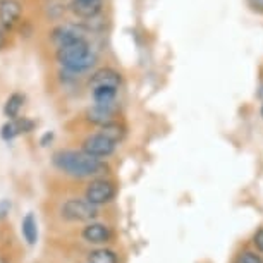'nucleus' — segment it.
Instances as JSON below:
<instances>
[{"mask_svg": "<svg viewBox=\"0 0 263 263\" xmlns=\"http://www.w3.org/2000/svg\"><path fill=\"white\" fill-rule=\"evenodd\" d=\"M261 116H263V105H261Z\"/></svg>", "mask_w": 263, "mask_h": 263, "instance_id": "obj_22", "label": "nucleus"}, {"mask_svg": "<svg viewBox=\"0 0 263 263\" xmlns=\"http://www.w3.org/2000/svg\"><path fill=\"white\" fill-rule=\"evenodd\" d=\"M21 4L17 0H2L0 2V24L4 28H12L21 17Z\"/></svg>", "mask_w": 263, "mask_h": 263, "instance_id": "obj_11", "label": "nucleus"}, {"mask_svg": "<svg viewBox=\"0 0 263 263\" xmlns=\"http://www.w3.org/2000/svg\"><path fill=\"white\" fill-rule=\"evenodd\" d=\"M86 119L98 126H105L116 121V105H102V103H95L86 110Z\"/></svg>", "mask_w": 263, "mask_h": 263, "instance_id": "obj_10", "label": "nucleus"}, {"mask_svg": "<svg viewBox=\"0 0 263 263\" xmlns=\"http://www.w3.org/2000/svg\"><path fill=\"white\" fill-rule=\"evenodd\" d=\"M52 140H53V133H45L42 140H40V143H42V146H47Z\"/></svg>", "mask_w": 263, "mask_h": 263, "instance_id": "obj_20", "label": "nucleus"}, {"mask_svg": "<svg viewBox=\"0 0 263 263\" xmlns=\"http://www.w3.org/2000/svg\"><path fill=\"white\" fill-rule=\"evenodd\" d=\"M102 135H105L107 138H110L112 141L119 143L126 135V131H124V126H121L119 122H110V124H105V126H102Z\"/></svg>", "mask_w": 263, "mask_h": 263, "instance_id": "obj_15", "label": "nucleus"}, {"mask_svg": "<svg viewBox=\"0 0 263 263\" xmlns=\"http://www.w3.org/2000/svg\"><path fill=\"white\" fill-rule=\"evenodd\" d=\"M11 208H12L11 200H0V220H4V218L9 215Z\"/></svg>", "mask_w": 263, "mask_h": 263, "instance_id": "obj_18", "label": "nucleus"}, {"mask_svg": "<svg viewBox=\"0 0 263 263\" xmlns=\"http://www.w3.org/2000/svg\"><path fill=\"white\" fill-rule=\"evenodd\" d=\"M53 163L62 172L72 177H90L107 171V165L86 152H59L53 155Z\"/></svg>", "mask_w": 263, "mask_h": 263, "instance_id": "obj_1", "label": "nucleus"}, {"mask_svg": "<svg viewBox=\"0 0 263 263\" xmlns=\"http://www.w3.org/2000/svg\"><path fill=\"white\" fill-rule=\"evenodd\" d=\"M57 61L69 72H83L93 67V64L97 62V55L84 40H79V42L59 47Z\"/></svg>", "mask_w": 263, "mask_h": 263, "instance_id": "obj_2", "label": "nucleus"}, {"mask_svg": "<svg viewBox=\"0 0 263 263\" xmlns=\"http://www.w3.org/2000/svg\"><path fill=\"white\" fill-rule=\"evenodd\" d=\"M236 263H263V261H261L260 256L255 255V253L246 251V253H241V255L237 256Z\"/></svg>", "mask_w": 263, "mask_h": 263, "instance_id": "obj_17", "label": "nucleus"}, {"mask_svg": "<svg viewBox=\"0 0 263 263\" xmlns=\"http://www.w3.org/2000/svg\"><path fill=\"white\" fill-rule=\"evenodd\" d=\"M69 7L74 16L81 19H93L102 12L103 2L102 0H72Z\"/></svg>", "mask_w": 263, "mask_h": 263, "instance_id": "obj_9", "label": "nucleus"}, {"mask_svg": "<svg viewBox=\"0 0 263 263\" xmlns=\"http://www.w3.org/2000/svg\"><path fill=\"white\" fill-rule=\"evenodd\" d=\"M4 45H6V34H4V29L0 28V50H2Z\"/></svg>", "mask_w": 263, "mask_h": 263, "instance_id": "obj_21", "label": "nucleus"}, {"mask_svg": "<svg viewBox=\"0 0 263 263\" xmlns=\"http://www.w3.org/2000/svg\"><path fill=\"white\" fill-rule=\"evenodd\" d=\"M83 237L88 242H93V245H102V242L108 241L110 231H108V227H105L103 224H90V226L84 227Z\"/></svg>", "mask_w": 263, "mask_h": 263, "instance_id": "obj_12", "label": "nucleus"}, {"mask_svg": "<svg viewBox=\"0 0 263 263\" xmlns=\"http://www.w3.org/2000/svg\"><path fill=\"white\" fill-rule=\"evenodd\" d=\"M24 95H21V93H12L11 97L7 98L6 105H4V114H6V117L9 119H16L19 116V110L23 108L24 105Z\"/></svg>", "mask_w": 263, "mask_h": 263, "instance_id": "obj_14", "label": "nucleus"}, {"mask_svg": "<svg viewBox=\"0 0 263 263\" xmlns=\"http://www.w3.org/2000/svg\"><path fill=\"white\" fill-rule=\"evenodd\" d=\"M116 141H112L110 138H107L105 135L98 133V135H91L88 136L86 140L83 141V152L90 153L93 157H108L112 155L114 150H116Z\"/></svg>", "mask_w": 263, "mask_h": 263, "instance_id": "obj_4", "label": "nucleus"}, {"mask_svg": "<svg viewBox=\"0 0 263 263\" xmlns=\"http://www.w3.org/2000/svg\"><path fill=\"white\" fill-rule=\"evenodd\" d=\"M21 231H23L24 239L28 241V245H36V241H38V222H36L34 213L29 212L28 215L23 218Z\"/></svg>", "mask_w": 263, "mask_h": 263, "instance_id": "obj_13", "label": "nucleus"}, {"mask_svg": "<svg viewBox=\"0 0 263 263\" xmlns=\"http://www.w3.org/2000/svg\"><path fill=\"white\" fill-rule=\"evenodd\" d=\"M90 263H117V256L110 250H97L90 253Z\"/></svg>", "mask_w": 263, "mask_h": 263, "instance_id": "obj_16", "label": "nucleus"}, {"mask_svg": "<svg viewBox=\"0 0 263 263\" xmlns=\"http://www.w3.org/2000/svg\"><path fill=\"white\" fill-rule=\"evenodd\" d=\"M119 86H121V74L110 67L98 69L97 72H93L90 79L91 90H97V88H114V90H119Z\"/></svg>", "mask_w": 263, "mask_h": 263, "instance_id": "obj_7", "label": "nucleus"}, {"mask_svg": "<svg viewBox=\"0 0 263 263\" xmlns=\"http://www.w3.org/2000/svg\"><path fill=\"white\" fill-rule=\"evenodd\" d=\"M52 40L57 48L69 45V43L84 40V29L83 26H78V24H61L52 31Z\"/></svg>", "mask_w": 263, "mask_h": 263, "instance_id": "obj_6", "label": "nucleus"}, {"mask_svg": "<svg viewBox=\"0 0 263 263\" xmlns=\"http://www.w3.org/2000/svg\"><path fill=\"white\" fill-rule=\"evenodd\" d=\"M253 242H255V246L258 248V251H261V253H263V229L256 231L255 239H253Z\"/></svg>", "mask_w": 263, "mask_h": 263, "instance_id": "obj_19", "label": "nucleus"}, {"mask_svg": "<svg viewBox=\"0 0 263 263\" xmlns=\"http://www.w3.org/2000/svg\"><path fill=\"white\" fill-rule=\"evenodd\" d=\"M62 213L66 218H71V220H93L98 212H97V205H93L88 200H69L64 203L62 206Z\"/></svg>", "mask_w": 263, "mask_h": 263, "instance_id": "obj_3", "label": "nucleus"}, {"mask_svg": "<svg viewBox=\"0 0 263 263\" xmlns=\"http://www.w3.org/2000/svg\"><path fill=\"white\" fill-rule=\"evenodd\" d=\"M116 196V187L108 181H93L86 190V200L93 205H103L114 200Z\"/></svg>", "mask_w": 263, "mask_h": 263, "instance_id": "obj_5", "label": "nucleus"}, {"mask_svg": "<svg viewBox=\"0 0 263 263\" xmlns=\"http://www.w3.org/2000/svg\"><path fill=\"white\" fill-rule=\"evenodd\" d=\"M34 127V122L31 119H26V117H16V119H11L9 122H6L0 129V136H2L4 141H11L14 138H17L19 135L23 133H29L33 131Z\"/></svg>", "mask_w": 263, "mask_h": 263, "instance_id": "obj_8", "label": "nucleus"}]
</instances>
